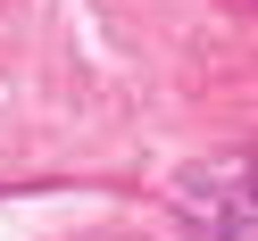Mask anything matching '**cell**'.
<instances>
[{"mask_svg":"<svg viewBox=\"0 0 258 241\" xmlns=\"http://www.w3.org/2000/svg\"><path fill=\"white\" fill-rule=\"evenodd\" d=\"M175 216L200 241H258V158H217L175 175Z\"/></svg>","mask_w":258,"mask_h":241,"instance_id":"cell-1","label":"cell"}]
</instances>
